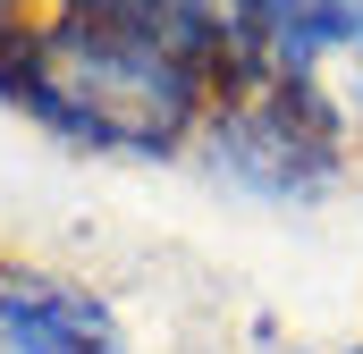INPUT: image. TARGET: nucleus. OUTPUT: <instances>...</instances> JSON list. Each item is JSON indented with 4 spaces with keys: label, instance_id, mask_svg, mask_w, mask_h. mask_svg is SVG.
Wrapping results in <instances>:
<instances>
[{
    "label": "nucleus",
    "instance_id": "f257e3e1",
    "mask_svg": "<svg viewBox=\"0 0 363 354\" xmlns=\"http://www.w3.org/2000/svg\"><path fill=\"white\" fill-rule=\"evenodd\" d=\"M228 85L220 59L118 17H43L0 42V93L85 161H169Z\"/></svg>",
    "mask_w": 363,
    "mask_h": 354
},
{
    "label": "nucleus",
    "instance_id": "f03ea898",
    "mask_svg": "<svg viewBox=\"0 0 363 354\" xmlns=\"http://www.w3.org/2000/svg\"><path fill=\"white\" fill-rule=\"evenodd\" d=\"M347 110L330 85L296 76H228L211 118L194 127V161L211 185L271 202V211H313L347 177Z\"/></svg>",
    "mask_w": 363,
    "mask_h": 354
},
{
    "label": "nucleus",
    "instance_id": "7ed1b4c3",
    "mask_svg": "<svg viewBox=\"0 0 363 354\" xmlns=\"http://www.w3.org/2000/svg\"><path fill=\"white\" fill-rule=\"evenodd\" d=\"M363 51V0H237V76L330 85Z\"/></svg>",
    "mask_w": 363,
    "mask_h": 354
},
{
    "label": "nucleus",
    "instance_id": "20e7f679",
    "mask_svg": "<svg viewBox=\"0 0 363 354\" xmlns=\"http://www.w3.org/2000/svg\"><path fill=\"white\" fill-rule=\"evenodd\" d=\"M0 354H127V329L60 270H0Z\"/></svg>",
    "mask_w": 363,
    "mask_h": 354
},
{
    "label": "nucleus",
    "instance_id": "39448f33",
    "mask_svg": "<svg viewBox=\"0 0 363 354\" xmlns=\"http://www.w3.org/2000/svg\"><path fill=\"white\" fill-rule=\"evenodd\" d=\"M51 17H118V25H152V34H169V42L203 51V59H220V68L237 76L228 25L211 17V0H51Z\"/></svg>",
    "mask_w": 363,
    "mask_h": 354
},
{
    "label": "nucleus",
    "instance_id": "423d86ee",
    "mask_svg": "<svg viewBox=\"0 0 363 354\" xmlns=\"http://www.w3.org/2000/svg\"><path fill=\"white\" fill-rule=\"evenodd\" d=\"M355 354H363V346H355Z\"/></svg>",
    "mask_w": 363,
    "mask_h": 354
}]
</instances>
